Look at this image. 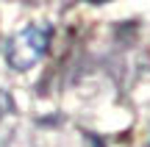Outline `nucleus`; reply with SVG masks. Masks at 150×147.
<instances>
[{
    "label": "nucleus",
    "instance_id": "1",
    "mask_svg": "<svg viewBox=\"0 0 150 147\" xmlns=\"http://www.w3.org/2000/svg\"><path fill=\"white\" fill-rule=\"evenodd\" d=\"M47 36L50 33L39 25H28L22 28L20 33H14L8 42V50H6V58L14 70H28L33 67L39 58H42L45 47H47Z\"/></svg>",
    "mask_w": 150,
    "mask_h": 147
},
{
    "label": "nucleus",
    "instance_id": "2",
    "mask_svg": "<svg viewBox=\"0 0 150 147\" xmlns=\"http://www.w3.org/2000/svg\"><path fill=\"white\" fill-rule=\"evenodd\" d=\"M86 3H106V0H86Z\"/></svg>",
    "mask_w": 150,
    "mask_h": 147
}]
</instances>
